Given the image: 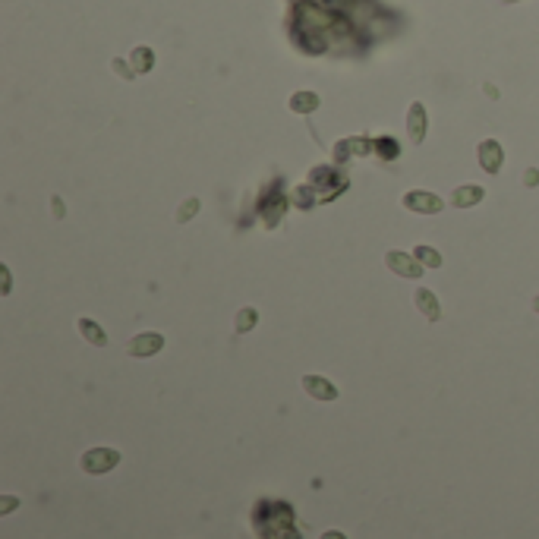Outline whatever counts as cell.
I'll return each mask as SVG.
<instances>
[{
  "label": "cell",
  "instance_id": "6da1fadb",
  "mask_svg": "<svg viewBox=\"0 0 539 539\" xmlns=\"http://www.w3.org/2000/svg\"><path fill=\"white\" fill-rule=\"evenodd\" d=\"M117 464H120V451H114V448H92V451H85V454H83L79 467H83L85 473H92V476H101V473H107V470H114Z\"/></svg>",
  "mask_w": 539,
  "mask_h": 539
},
{
  "label": "cell",
  "instance_id": "7a4b0ae2",
  "mask_svg": "<svg viewBox=\"0 0 539 539\" xmlns=\"http://www.w3.org/2000/svg\"><path fill=\"white\" fill-rule=\"evenodd\" d=\"M385 265L392 268L397 278H410V281H416V278L423 274V262L416 259V255L401 253V249H392V253H385Z\"/></svg>",
  "mask_w": 539,
  "mask_h": 539
},
{
  "label": "cell",
  "instance_id": "3957f363",
  "mask_svg": "<svg viewBox=\"0 0 539 539\" xmlns=\"http://www.w3.org/2000/svg\"><path fill=\"white\" fill-rule=\"evenodd\" d=\"M161 347H164V334H158V332H143V334H136V338L126 344V353L136 356V360H145V356H155V353H158Z\"/></svg>",
  "mask_w": 539,
  "mask_h": 539
},
{
  "label": "cell",
  "instance_id": "277c9868",
  "mask_svg": "<svg viewBox=\"0 0 539 539\" xmlns=\"http://www.w3.org/2000/svg\"><path fill=\"white\" fill-rule=\"evenodd\" d=\"M426 130H429V117H426V107L420 101H413L407 111V136L413 145H420L426 139Z\"/></svg>",
  "mask_w": 539,
  "mask_h": 539
},
{
  "label": "cell",
  "instance_id": "5b68a950",
  "mask_svg": "<svg viewBox=\"0 0 539 539\" xmlns=\"http://www.w3.org/2000/svg\"><path fill=\"white\" fill-rule=\"evenodd\" d=\"M404 208H410V212H420V214H439L442 212V199L432 196V193H407L404 196Z\"/></svg>",
  "mask_w": 539,
  "mask_h": 539
},
{
  "label": "cell",
  "instance_id": "8992f818",
  "mask_svg": "<svg viewBox=\"0 0 539 539\" xmlns=\"http://www.w3.org/2000/svg\"><path fill=\"white\" fill-rule=\"evenodd\" d=\"M303 392L315 397V401H334L338 397V388L328 379H322V375H303Z\"/></svg>",
  "mask_w": 539,
  "mask_h": 539
},
{
  "label": "cell",
  "instance_id": "52a82bcc",
  "mask_svg": "<svg viewBox=\"0 0 539 539\" xmlns=\"http://www.w3.org/2000/svg\"><path fill=\"white\" fill-rule=\"evenodd\" d=\"M476 158H480V164L486 167L489 174H498V171H502V145H498L495 139H486V143H480V148H476Z\"/></svg>",
  "mask_w": 539,
  "mask_h": 539
},
{
  "label": "cell",
  "instance_id": "ba28073f",
  "mask_svg": "<svg viewBox=\"0 0 539 539\" xmlns=\"http://www.w3.org/2000/svg\"><path fill=\"white\" fill-rule=\"evenodd\" d=\"M413 303H416V309H420L423 315H426L429 322H435L442 315V306H439V300H435V293L429 291V287H420V291L413 293Z\"/></svg>",
  "mask_w": 539,
  "mask_h": 539
},
{
  "label": "cell",
  "instance_id": "9c48e42d",
  "mask_svg": "<svg viewBox=\"0 0 539 539\" xmlns=\"http://www.w3.org/2000/svg\"><path fill=\"white\" fill-rule=\"evenodd\" d=\"M486 193H483V186H461V190L451 193V202H454V208H470L476 205Z\"/></svg>",
  "mask_w": 539,
  "mask_h": 539
},
{
  "label": "cell",
  "instance_id": "30bf717a",
  "mask_svg": "<svg viewBox=\"0 0 539 539\" xmlns=\"http://www.w3.org/2000/svg\"><path fill=\"white\" fill-rule=\"evenodd\" d=\"M319 104H322V101H319L315 92H293V95H291V111L293 114H313Z\"/></svg>",
  "mask_w": 539,
  "mask_h": 539
},
{
  "label": "cell",
  "instance_id": "8fae6325",
  "mask_svg": "<svg viewBox=\"0 0 539 539\" xmlns=\"http://www.w3.org/2000/svg\"><path fill=\"white\" fill-rule=\"evenodd\" d=\"M76 328H79V332H83V338L89 341V344H95V347H104V344H107L104 328L95 325V322H92V319H79V322H76Z\"/></svg>",
  "mask_w": 539,
  "mask_h": 539
},
{
  "label": "cell",
  "instance_id": "7c38bea8",
  "mask_svg": "<svg viewBox=\"0 0 539 539\" xmlns=\"http://www.w3.org/2000/svg\"><path fill=\"white\" fill-rule=\"evenodd\" d=\"M130 63H133V70H136V73H152V66H155V51H152V48H133Z\"/></svg>",
  "mask_w": 539,
  "mask_h": 539
},
{
  "label": "cell",
  "instance_id": "4fadbf2b",
  "mask_svg": "<svg viewBox=\"0 0 539 539\" xmlns=\"http://www.w3.org/2000/svg\"><path fill=\"white\" fill-rule=\"evenodd\" d=\"M255 322H259V313H255L253 306H243L237 313V322H234V328H237V334H246L249 328H255Z\"/></svg>",
  "mask_w": 539,
  "mask_h": 539
},
{
  "label": "cell",
  "instance_id": "5bb4252c",
  "mask_svg": "<svg viewBox=\"0 0 539 539\" xmlns=\"http://www.w3.org/2000/svg\"><path fill=\"white\" fill-rule=\"evenodd\" d=\"M413 255L423 262V265H429V268H442V255H439V249H432V246H416V249H413Z\"/></svg>",
  "mask_w": 539,
  "mask_h": 539
},
{
  "label": "cell",
  "instance_id": "9a60e30c",
  "mask_svg": "<svg viewBox=\"0 0 539 539\" xmlns=\"http://www.w3.org/2000/svg\"><path fill=\"white\" fill-rule=\"evenodd\" d=\"M111 66H114V73H117L120 79H126V83H130L133 76H139V73L133 70V63H130V60H123V57H114V60H111Z\"/></svg>",
  "mask_w": 539,
  "mask_h": 539
},
{
  "label": "cell",
  "instance_id": "2e32d148",
  "mask_svg": "<svg viewBox=\"0 0 539 539\" xmlns=\"http://www.w3.org/2000/svg\"><path fill=\"white\" fill-rule=\"evenodd\" d=\"M199 212V199H186L183 205H180V212H177V224H183V221H190L193 214Z\"/></svg>",
  "mask_w": 539,
  "mask_h": 539
},
{
  "label": "cell",
  "instance_id": "e0dca14e",
  "mask_svg": "<svg viewBox=\"0 0 539 539\" xmlns=\"http://www.w3.org/2000/svg\"><path fill=\"white\" fill-rule=\"evenodd\" d=\"M375 148H379L385 158H394V155H397V145L392 143V139H379V143H375Z\"/></svg>",
  "mask_w": 539,
  "mask_h": 539
},
{
  "label": "cell",
  "instance_id": "ac0fdd59",
  "mask_svg": "<svg viewBox=\"0 0 539 539\" xmlns=\"http://www.w3.org/2000/svg\"><path fill=\"white\" fill-rule=\"evenodd\" d=\"M16 504H19V498L4 495V498H0V514H10V511H16Z\"/></svg>",
  "mask_w": 539,
  "mask_h": 539
},
{
  "label": "cell",
  "instance_id": "d6986e66",
  "mask_svg": "<svg viewBox=\"0 0 539 539\" xmlns=\"http://www.w3.org/2000/svg\"><path fill=\"white\" fill-rule=\"evenodd\" d=\"M296 199H300L303 205H309V202H313V190H309V186L303 190V186H300V190H296Z\"/></svg>",
  "mask_w": 539,
  "mask_h": 539
},
{
  "label": "cell",
  "instance_id": "ffe728a7",
  "mask_svg": "<svg viewBox=\"0 0 539 539\" xmlns=\"http://www.w3.org/2000/svg\"><path fill=\"white\" fill-rule=\"evenodd\" d=\"M536 180H539V171H527V174H523V183H527V186H536Z\"/></svg>",
  "mask_w": 539,
  "mask_h": 539
},
{
  "label": "cell",
  "instance_id": "44dd1931",
  "mask_svg": "<svg viewBox=\"0 0 539 539\" xmlns=\"http://www.w3.org/2000/svg\"><path fill=\"white\" fill-rule=\"evenodd\" d=\"M0 274H4V287H0V291L10 293V272H6V268H0Z\"/></svg>",
  "mask_w": 539,
  "mask_h": 539
},
{
  "label": "cell",
  "instance_id": "7402d4cb",
  "mask_svg": "<svg viewBox=\"0 0 539 539\" xmlns=\"http://www.w3.org/2000/svg\"><path fill=\"white\" fill-rule=\"evenodd\" d=\"M322 539H347V536H344V533H341V530H328V533H325V536H322Z\"/></svg>",
  "mask_w": 539,
  "mask_h": 539
},
{
  "label": "cell",
  "instance_id": "603a6c76",
  "mask_svg": "<svg viewBox=\"0 0 539 539\" xmlns=\"http://www.w3.org/2000/svg\"><path fill=\"white\" fill-rule=\"evenodd\" d=\"M54 214H57V218H63V202H60V199H54Z\"/></svg>",
  "mask_w": 539,
  "mask_h": 539
},
{
  "label": "cell",
  "instance_id": "cb8c5ba5",
  "mask_svg": "<svg viewBox=\"0 0 539 539\" xmlns=\"http://www.w3.org/2000/svg\"><path fill=\"white\" fill-rule=\"evenodd\" d=\"M533 309H536V313H539V296H536V300H533Z\"/></svg>",
  "mask_w": 539,
  "mask_h": 539
},
{
  "label": "cell",
  "instance_id": "d4e9b609",
  "mask_svg": "<svg viewBox=\"0 0 539 539\" xmlns=\"http://www.w3.org/2000/svg\"><path fill=\"white\" fill-rule=\"evenodd\" d=\"M504 4H517V0H504Z\"/></svg>",
  "mask_w": 539,
  "mask_h": 539
}]
</instances>
